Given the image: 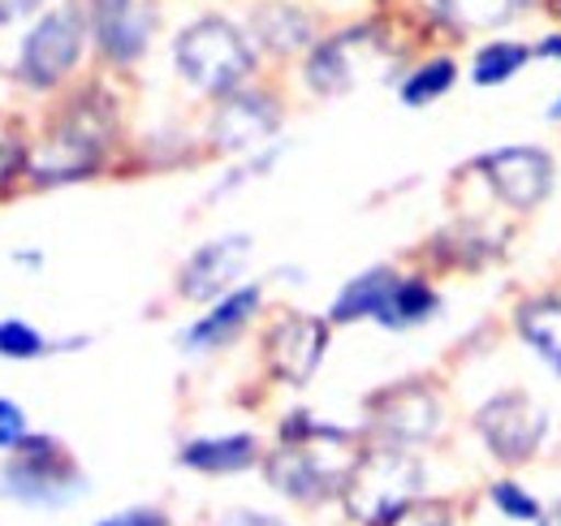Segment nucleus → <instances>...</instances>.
Returning a JSON list of instances; mask_svg holds the SVG:
<instances>
[{"instance_id": "nucleus-7", "label": "nucleus", "mask_w": 561, "mask_h": 526, "mask_svg": "<svg viewBox=\"0 0 561 526\" xmlns=\"http://www.w3.org/2000/svg\"><path fill=\"white\" fill-rule=\"evenodd\" d=\"M480 173L492 182V191L501 203H510L514 211H531L540 207L553 191V160L540 147H501L480 160Z\"/></svg>"}, {"instance_id": "nucleus-33", "label": "nucleus", "mask_w": 561, "mask_h": 526, "mask_svg": "<svg viewBox=\"0 0 561 526\" xmlns=\"http://www.w3.org/2000/svg\"><path fill=\"white\" fill-rule=\"evenodd\" d=\"M540 526H561V505H558V510H549V514L540 518Z\"/></svg>"}, {"instance_id": "nucleus-6", "label": "nucleus", "mask_w": 561, "mask_h": 526, "mask_svg": "<svg viewBox=\"0 0 561 526\" xmlns=\"http://www.w3.org/2000/svg\"><path fill=\"white\" fill-rule=\"evenodd\" d=\"M82 488L73 461L53 441H22L18 466L4 470V492L31 505H61Z\"/></svg>"}, {"instance_id": "nucleus-8", "label": "nucleus", "mask_w": 561, "mask_h": 526, "mask_svg": "<svg viewBox=\"0 0 561 526\" xmlns=\"http://www.w3.org/2000/svg\"><path fill=\"white\" fill-rule=\"evenodd\" d=\"M82 53V13L78 9H57L48 13L22 44V73L35 87H53L73 69Z\"/></svg>"}, {"instance_id": "nucleus-14", "label": "nucleus", "mask_w": 561, "mask_h": 526, "mask_svg": "<svg viewBox=\"0 0 561 526\" xmlns=\"http://www.w3.org/2000/svg\"><path fill=\"white\" fill-rule=\"evenodd\" d=\"M268 479H273V488H280L294 501H320L337 479L346 483V474L342 470H329L307 441H298V445L289 441L285 449H277L268 458Z\"/></svg>"}, {"instance_id": "nucleus-18", "label": "nucleus", "mask_w": 561, "mask_h": 526, "mask_svg": "<svg viewBox=\"0 0 561 526\" xmlns=\"http://www.w3.org/2000/svg\"><path fill=\"white\" fill-rule=\"evenodd\" d=\"M255 307H260V289H238V294L220 298V307H216L211 316H204L195 329L186 332V336H182V345H186V350H208V345H220V341L238 329Z\"/></svg>"}, {"instance_id": "nucleus-27", "label": "nucleus", "mask_w": 561, "mask_h": 526, "mask_svg": "<svg viewBox=\"0 0 561 526\" xmlns=\"http://www.w3.org/2000/svg\"><path fill=\"white\" fill-rule=\"evenodd\" d=\"M22 441H26V419H22V410L0 397V449L22 445Z\"/></svg>"}, {"instance_id": "nucleus-34", "label": "nucleus", "mask_w": 561, "mask_h": 526, "mask_svg": "<svg viewBox=\"0 0 561 526\" xmlns=\"http://www.w3.org/2000/svg\"><path fill=\"white\" fill-rule=\"evenodd\" d=\"M549 117H553V122H561V95H558V104L549 108Z\"/></svg>"}, {"instance_id": "nucleus-25", "label": "nucleus", "mask_w": 561, "mask_h": 526, "mask_svg": "<svg viewBox=\"0 0 561 526\" xmlns=\"http://www.w3.org/2000/svg\"><path fill=\"white\" fill-rule=\"evenodd\" d=\"M0 354L4 358H39L44 354V336L22 324V320H4L0 324Z\"/></svg>"}, {"instance_id": "nucleus-1", "label": "nucleus", "mask_w": 561, "mask_h": 526, "mask_svg": "<svg viewBox=\"0 0 561 526\" xmlns=\"http://www.w3.org/2000/svg\"><path fill=\"white\" fill-rule=\"evenodd\" d=\"M178 69L191 87L208 95H233V87L255 69V53L238 26L225 18H199L191 22L173 44Z\"/></svg>"}, {"instance_id": "nucleus-28", "label": "nucleus", "mask_w": 561, "mask_h": 526, "mask_svg": "<svg viewBox=\"0 0 561 526\" xmlns=\"http://www.w3.org/2000/svg\"><path fill=\"white\" fill-rule=\"evenodd\" d=\"M100 526H169L160 514H151V510H135V514H117V518H108V523Z\"/></svg>"}, {"instance_id": "nucleus-9", "label": "nucleus", "mask_w": 561, "mask_h": 526, "mask_svg": "<svg viewBox=\"0 0 561 526\" xmlns=\"http://www.w3.org/2000/svg\"><path fill=\"white\" fill-rule=\"evenodd\" d=\"M324 345H329L324 320L285 316V320H277V329L268 332V367L285 385H307L324 358Z\"/></svg>"}, {"instance_id": "nucleus-13", "label": "nucleus", "mask_w": 561, "mask_h": 526, "mask_svg": "<svg viewBox=\"0 0 561 526\" xmlns=\"http://www.w3.org/2000/svg\"><path fill=\"white\" fill-rule=\"evenodd\" d=\"M247 251H251L247 238H216L208 247H199V251L186 260V267H182V294L195 298V302L216 298L220 289L233 285L238 267L247 263Z\"/></svg>"}, {"instance_id": "nucleus-26", "label": "nucleus", "mask_w": 561, "mask_h": 526, "mask_svg": "<svg viewBox=\"0 0 561 526\" xmlns=\"http://www.w3.org/2000/svg\"><path fill=\"white\" fill-rule=\"evenodd\" d=\"M389 526H454L445 501H411L407 510H398Z\"/></svg>"}, {"instance_id": "nucleus-16", "label": "nucleus", "mask_w": 561, "mask_h": 526, "mask_svg": "<svg viewBox=\"0 0 561 526\" xmlns=\"http://www.w3.org/2000/svg\"><path fill=\"white\" fill-rule=\"evenodd\" d=\"M531 0H427V9L454 31H496L514 22Z\"/></svg>"}, {"instance_id": "nucleus-30", "label": "nucleus", "mask_w": 561, "mask_h": 526, "mask_svg": "<svg viewBox=\"0 0 561 526\" xmlns=\"http://www.w3.org/2000/svg\"><path fill=\"white\" fill-rule=\"evenodd\" d=\"M531 57H540V61H561V35H549V39H540V44L531 48Z\"/></svg>"}, {"instance_id": "nucleus-22", "label": "nucleus", "mask_w": 561, "mask_h": 526, "mask_svg": "<svg viewBox=\"0 0 561 526\" xmlns=\"http://www.w3.org/2000/svg\"><path fill=\"white\" fill-rule=\"evenodd\" d=\"M432 311H436V294H432L423 281H398V289H393V298H389L380 324H389V329H407V324L427 320Z\"/></svg>"}, {"instance_id": "nucleus-12", "label": "nucleus", "mask_w": 561, "mask_h": 526, "mask_svg": "<svg viewBox=\"0 0 561 526\" xmlns=\"http://www.w3.org/2000/svg\"><path fill=\"white\" fill-rule=\"evenodd\" d=\"M277 126L280 113L268 95H229L211 117V142L216 151H247L264 142Z\"/></svg>"}, {"instance_id": "nucleus-35", "label": "nucleus", "mask_w": 561, "mask_h": 526, "mask_svg": "<svg viewBox=\"0 0 561 526\" xmlns=\"http://www.w3.org/2000/svg\"><path fill=\"white\" fill-rule=\"evenodd\" d=\"M549 13H558L561 18V0H549Z\"/></svg>"}, {"instance_id": "nucleus-2", "label": "nucleus", "mask_w": 561, "mask_h": 526, "mask_svg": "<svg viewBox=\"0 0 561 526\" xmlns=\"http://www.w3.org/2000/svg\"><path fill=\"white\" fill-rule=\"evenodd\" d=\"M108 134H113V122L104 108L95 104H78L73 113H66L53 130L44 134V142L31 151L26 160V173L39 182V186H57V182H78L87 178L104 147H108Z\"/></svg>"}, {"instance_id": "nucleus-11", "label": "nucleus", "mask_w": 561, "mask_h": 526, "mask_svg": "<svg viewBox=\"0 0 561 526\" xmlns=\"http://www.w3.org/2000/svg\"><path fill=\"white\" fill-rule=\"evenodd\" d=\"M376 423L393 445H415L436 436L440 427V397L423 385H407V389H389L376 401Z\"/></svg>"}, {"instance_id": "nucleus-10", "label": "nucleus", "mask_w": 561, "mask_h": 526, "mask_svg": "<svg viewBox=\"0 0 561 526\" xmlns=\"http://www.w3.org/2000/svg\"><path fill=\"white\" fill-rule=\"evenodd\" d=\"M91 26H95V39L100 48L113 57V61H139L147 39H151V26H156V9L151 0H95L91 4Z\"/></svg>"}, {"instance_id": "nucleus-5", "label": "nucleus", "mask_w": 561, "mask_h": 526, "mask_svg": "<svg viewBox=\"0 0 561 526\" xmlns=\"http://www.w3.org/2000/svg\"><path fill=\"white\" fill-rule=\"evenodd\" d=\"M385 66V44L376 31H342L324 39L311 61H307V82L320 95H346L363 78H371Z\"/></svg>"}, {"instance_id": "nucleus-15", "label": "nucleus", "mask_w": 561, "mask_h": 526, "mask_svg": "<svg viewBox=\"0 0 561 526\" xmlns=\"http://www.w3.org/2000/svg\"><path fill=\"white\" fill-rule=\"evenodd\" d=\"M398 281L402 276H393L389 267H371V272L354 276L351 285L337 294V302H333V320L337 324H351V320H363V316L380 320L389 298H393V289H398Z\"/></svg>"}, {"instance_id": "nucleus-29", "label": "nucleus", "mask_w": 561, "mask_h": 526, "mask_svg": "<svg viewBox=\"0 0 561 526\" xmlns=\"http://www.w3.org/2000/svg\"><path fill=\"white\" fill-rule=\"evenodd\" d=\"M39 9V0H0V26L4 22H22L26 13H35Z\"/></svg>"}, {"instance_id": "nucleus-23", "label": "nucleus", "mask_w": 561, "mask_h": 526, "mask_svg": "<svg viewBox=\"0 0 561 526\" xmlns=\"http://www.w3.org/2000/svg\"><path fill=\"white\" fill-rule=\"evenodd\" d=\"M454 78H458L454 61H449V57H436V61L420 66L402 82V100H407L411 108H423V104H432L436 95H445V91L454 87Z\"/></svg>"}, {"instance_id": "nucleus-17", "label": "nucleus", "mask_w": 561, "mask_h": 526, "mask_svg": "<svg viewBox=\"0 0 561 526\" xmlns=\"http://www.w3.org/2000/svg\"><path fill=\"white\" fill-rule=\"evenodd\" d=\"M523 341L561 376V298H536L518 311Z\"/></svg>"}, {"instance_id": "nucleus-21", "label": "nucleus", "mask_w": 561, "mask_h": 526, "mask_svg": "<svg viewBox=\"0 0 561 526\" xmlns=\"http://www.w3.org/2000/svg\"><path fill=\"white\" fill-rule=\"evenodd\" d=\"M255 31H260V39H264L268 48H277V53H294V48H302V44L311 39V22H307L298 9H289V4H268V9H260Z\"/></svg>"}, {"instance_id": "nucleus-20", "label": "nucleus", "mask_w": 561, "mask_h": 526, "mask_svg": "<svg viewBox=\"0 0 561 526\" xmlns=\"http://www.w3.org/2000/svg\"><path fill=\"white\" fill-rule=\"evenodd\" d=\"M527 61H531V48H527V44H518V39H492V44H484V48L476 53L471 78H476L480 87H501V82L518 78Z\"/></svg>"}, {"instance_id": "nucleus-24", "label": "nucleus", "mask_w": 561, "mask_h": 526, "mask_svg": "<svg viewBox=\"0 0 561 526\" xmlns=\"http://www.w3.org/2000/svg\"><path fill=\"white\" fill-rule=\"evenodd\" d=\"M492 505L505 514V518H514V523H536L540 518V505L518 488V483H510V479H501V483H492Z\"/></svg>"}, {"instance_id": "nucleus-3", "label": "nucleus", "mask_w": 561, "mask_h": 526, "mask_svg": "<svg viewBox=\"0 0 561 526\" xmlns=\"http://www.w3.org/2000/svg\"><path fill=\"white\" fill-rule=\"evenodd\" d=\"M420 461L407 458L402 449H380L354 461L346 479V505L358 523L389 526L398 510H407L420 496Z\"/></svg>"}, {"instance_id": "nucleus-32", "label": "nucleus", "mask_w": 561, "mask_h": 526, "mask_svg": "<svg viewBox=\"0 0 561 526\" xmlns=\"http://www.w3.org/2000/svg\"><path fill=\"white\" fill-rule=\"evenodd\" d=\"M13 164H18V156H13V147H4V142H0V186H4L9 178H13Z\"/></svg>"}, {"instance_id": "nucleus-4", "label": "nucleus", "mask_w": 561, "mask_h": 526, "mask_svg": "<svg viewBox=\"0 0 561 526\" xmlns=\"http://www.w3.org/2000/svg\"><path fill=\"white\" fill-rule=\"evenodd\" d=\"M476 427L501 461H527L549 436V410L514 389V393H496L489 405H480Z\"/></svg>"}, {"instance_id": "nucleus-31", "label": "nucleus", "mask_w": 561, "mask_h": 526, "mask_svg": "<svg viewBox=\"0 0 561 526\" xmlns=\"http://www.w3.org/2000/svg\"><path fill=\"white\" fill-rule=\"evenodd\" d=\"M220 526H285L277 518H264V514H229Z\"/></svg>"}, {"instance_id": "nucleus-19", "label": "nucleus", "mask_w": 561, "mask_h": 526, "mask_svg": "<svg viewBox=\"0 0 561 526\" xmlns=\"http://www.w3.org/2000/svg\"><path fill=\"white\" fill-rule=\"evenodd\" d=\"M255 461V441L251 436H216V441H191L182 449V466L208 470V474H229Z\"/></svg>"}]
</instances>
